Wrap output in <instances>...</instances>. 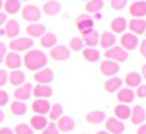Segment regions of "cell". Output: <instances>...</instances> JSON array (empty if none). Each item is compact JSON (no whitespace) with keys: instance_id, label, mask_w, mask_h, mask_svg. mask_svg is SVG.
Masks as SVG:
<instances>
[{"instance_id":"7402d4cb","label":"cell","mask_w":146,"mask_h":134,"mask_svg":"<svg viewBox=\"0 0 146 134\" xmlns=\"http://www.w3.org/2000/svg\"><path fill=\"white\" fill-rule=\"evenodd\" d=\"M21 32V26L17 20L10 19L5 23V35L9 38H15Z\"/></svg>"},{"instance_id":"ba28073f","label":"cell","mask_w":146,"mask_h":134,"mask_svg":"<svg viewBox=\"0 0 146 134\" xmlns=\"http://www.w3.org/2000/svg\"><path fill=\"white\" fill-rule=\"evenodd\" d=\"M50 56L56 61H64L71 58V50L64 45H56L51 49Z\"/></svg>"},{"instance_id":"e575fe53","label":"cell","mask_w":146,"mask_h":134,"mask_svg":"<svg viewBox=\"0 0 146 134\" xmlns=\"http://www.w3.org/2000/svg\"><path fill=\"white\" fill-rule=\"evenodd\" d=\"M10 111L14 115H17V116H22V115H25L26 112H27V105L22 101H17V100H15V101L12 102V105H10Z\"/></svg>"},{"instance_id":"ab89813d","label":"cell","mask_w":146,"mask_h":134,"mask_svg":"<svg viewBox=\"0 0 146 134\" xmlns=\"http://www.w3.org/2000/svg\"><path fill=\"white\" fill-rule=\"evenodd\" d=\"M42 134H60V132H59V129L56 128L55 123H49L45 129L42 130Z\"/></svg>"},{"instance_id":"5bb4252c","label":"cell","mask_w":146,"mask_h":134,"mask_svg":"<svg viewBox=\"0 0 146 134\" xmlns=\"http://www.w3.org/2000/svg\"><path fill=\"white\" fill-rule=\"evenodd\" d=\"M4 60H5V65L9 69H13V70H18L22 66V63H23L21 55L18 53H14V51L7 54Z\"/></svg>"},{"instance_id":"6da1fadb","label":"cell","mask_w":146,"mask_h":134,"mask_svg":"<svg viewBox=\"0 0 146 134\" xmlns=\"http://www.w3.org/2000/svg\"><path fill=\"white\" fill-rule=\"evenodd\" d=\"M23 63H25L26 68L28 70L32 72H38L44 69L48 64V56L44 51L40 50H31L27 51L23 58Z\"/></svg>"},{"instance_id":"52a82bcc","label":"cell","mask_w":146,"mask_h":134,"mask_svg":"<svg viewBox=\"0 0 146 134\" xmlns=\"http://www.w3.org/2000/svg\"><path fill=\"white\" fill-rule=\"evenodd\" d=\"M105 128H106V132L110 134H122L124 132V129H126L124 123L115 119V118L105 119Z\"/></svg>"},{"instance_id":"9f6ffc18","label":"cell","mask_w":146,"mask_h":134,"mask_svg":"<svg viewBox=\"0 0 146 134\" xmlns=\"http://www.w3.org/2000/svg\"><path fill=\"white\" fill-rule=\"evenodd\" d=\"M135 1H139V0H135Z\"/></svg>"},{"instance_id":"44dd1931","label":"cell","mask_w":146,"mask_h":134,"mask_svg":"<svg viewBox=\"0 0 146 134\" xmlns=\"http://www.w3.org/2000/svg\"><path fill=\"white\" fill-rule=\"evenodd\" d=\"M99 40H100V33L96 30H92V31H90V32L82 35V41L87 47L95 49V46H98V43H99Z\"/></svg>"},{"instance_id":"5b68a950","label":"cell","mask_w":146,"mask_h":134,"mask_svg":"<svg viewBox=\"0 0 146 134\" xmlns=\"http://www.w3.org/2000/svg\"><path fill=\"white\" fill-rule=\"evenodd\" d=\"M22 17L27 22L37 23V20L41 18V10L36 5H26L22 9Z\"/></svg>"},{"instance_id":"8d00e7d4","label":"cell","mask_w":146,"mask_h":134,"mask_svg":"<svg viewBox=\"0 0 146 134\" xmlns=\"http://www.w3.org/2000/svg\"><path fill=\"white\" fill-rule=\"evenodd\" d=\"M104 8V0H88L86 4V10L88 13H99Z\"/></svg>"},{"instance_id":"f907efd6","label":"cell","mask_w":146,"mask_h":134,"mask_svg":"<svg viewBox=\"0 0 146 134\" xmlns=\"http://www.w3.org/2000/svg\"><path fill=\"white\" fill-rule=\"evenodd\" d=\"M141 74H142V78H144L145 79V81H146V64H145V65L144 66H142V69H141Z\"/></svg>"},{"instance_id":"ac0fdd59","label":"cell","mask_w":146,"mask_h":134,"mask_svg":"<svg viewBox=\"0 0 146 134\" xmlns=\"http://www.w3.org/2000/svg\"><path fill=\"white\" fill-rule=\"evenodd\" d=\"M32 95L36 99H44L48 100L53 95V88L49 84H37L32 88Z\"/></svg>"},{"instance_id":"f546056e","label":"cell","mask_w":146,"mask_h":134,"mask_svg":"<svg viewBox=\"0 0 146 134\" xmlns=\"http://www.w3.org/2000/svg\"><path fill=\"white\" fill-rule=\"evenodd\" d=\"M56 42H58V37L53 32H46L40 37V43L42 47L53 49L54 46H56Z\"/></svg>"},{"instance_id":"1f68e13d","label":"cell","mask_w":146,"mask_h":134,"mask_svg":"<svg viewBox=\"0 0 146 134\" xmlns=\"http://www.w3.org/2000/svg\"><path fill=\"white\" fill-rule=\"evenodd\" d=\"M106 115L104 111H91L86 115V122L90 124H101L105 122Z\"/></svg>"},{"instance_id":"83f0119b","label":"cell","mask_w":146,"mask_h":134,"mask_svg":"<svg viewBox=\"0 0 146 134\" xmlns=\"http://www.w3.org/2000/svg\"><path fill=\"white\" fill-rule=\"evenodd\" d=\"M42 10L46 15H51V17H53V15H56L60 13L62 7L58 1H55V0H49V1H46L45 4H44Z\"/></svg>"},{"instance_id":"680465c9","label":"cell","mask_w":146,"mask_h":134,"mask_svg":"<svg viewBox=\"0 0 146 134\" xmlns=\"http://www.w3.org/2000/svg\"><path fill=\"white\" fill-rule=\"evenodd\" d=\"M145 33H146V32H145Z\"/></svg>"},{"instance_id":"277c9868","label":"cell","mask_w":146,"mask_h":134,"mask_svg":"<svg viewBox=\"0 0 146 134\" xmlns=\"http://www.w3.org/2000/svg\"><path fill=\"white\" fill-rule=\"evenodd\" d=\"M139 46V37L136 35L131 32L123 33L121 37V47L123 50H126L127 53L131 50H135V49Z\"/></svg>"},{"instance_id":"4dcf8cb0","label":"cell","mask_w":146,"mask_h":134,"mask_svg":"<svg viewBox=\"0 0 146 134\" xmlns=\"http://www.w3.org/2000/svg\"><path fill=\"white\" fill-rule=\"evenodd\" d=\"M124 82H126L128 88H135V87H139L140 84H141L142 77H141V74H139L137 72H131V73H128L126 76Z\"/></svg>"},{"instance_id":"9a60e30c","label":"cell","mask_w":146,"mask_h":134,"mask_svg":"<svg viewBox=\"0 0 146 134\" xmlns=\"http://www.w3.org/2000/svg\"><path fill=\"white\" fill-rule=\"evenodd\" d=\"M127 26H128L129 31H131V33H133V35H142V33L146 32V20L142 18V19H137V18H133V19H131L128 23H127Z\"/></svg>"},{"instance_id":"f6af8a7d","label":"cell","mask_w":146,"mask_h":134,"mask_svg":"<svg viewBox=\"0 0 146 134\" xmlns=\"http://www.w3.org/2000/svg\"><path fill=\"white\" fill-rule=\"evenodd\" d=\"M5 56H7V46H5V43L0 42V63L4 61Z\"/></svg>"},{"instance_id":"ee69618b","label":"cell","mask_w":146,"mask_h":134,"mask_svg":"<svg viewBox=\"0 0 146 134\" xmlns=\"http://www.w3.org/2000/svg\"><path fill=\"white\" fill-rule=\"evenodd\" d=\"M8 82V73L3 69H0V87H3Z\"/></svg>"},{"instance_id":"bcb514c9","label":"cell","mask_w":146,"mask_h":134,"mask_svg":"<svg viewBox=\"0 0 146 134\" xmlns=\"http://www.w3.org/2000/svg\"><path fill=\"white\" fill-rule=\"evenodd\" d=\"M140 53H141V55L146 59V40L142 41L141 45H140Z\"/></svg>"},{"instance_id":"d6986e66","label":"cell","mask_w":146,"mask_h":134,"mask_svg":"<svg viewBox=\"0 0 146 134\" xmlns=\"http://www.w3.org/2000/svg\"><path fill=\"white\" fill-rule=\"evenodd\" d=\"M76 127V123L73 120V118L71 116H62L60 119H58V123H56V128L59 129V132H63V133H68L72 132Z\"/></svg>"},{"instance_id":"9c48e42d","label":"cell","mask_w":146,"mask_h":134,"mask_svg":"<svg viewBox=\"0 0 146 134\" xmlns=\"http://www.w3.org/2000/svg\"><path fill=\"white\" fill-rule=\"evenodd\" d=\"M121 66L118 63L111 60H105L100 64V72L105 77H115V74L119 72Z\"/></svg>"},{"instance_id":"60d3db41","label":"cell","mask_w":146,"mask_h":134,"mask_svg":"<svg viewBox=\"0 0 146 134\" xmlns=\"http://www.w3.org/2000/svg\"><path fill=\"white\" fill-rule=\"evenodd\" d=\"M110 5L114 10H122L127 5V0H110Z\"/></svg>"},{"instance_id":"484cf974","label":"cell","mask_w":146,"mask_h":134,"mask_svg":"<svg viewBox=\"0 0 146 134\" xmlns=\"http://www.w3.org/2000/svg\"><path fill=\"white\" fill-rule=\"evenodd\" d=\"M26 31H27L30 37H41L42 35L46 33V27L44 24H41V23H31L26 28Z\"/></svg>"},{"instance_id":"7bdbcfd3","label":"cell","mask_w":146,"mask_h":134,"mask_svg":"<svg viewBox=\"0 0 146 134\" xmlns=\"http://www.w3.org/2000/svg\"><path fill=\"white\" fill-rule=\"evenodd\" d=\"M8 102H9V95H8L5 91L0 89V107L5 106Z\"/></svg>"},{"instance_id":"681fc988","label":"cell","mask_w":146,"mask_h":134,"mask_svg":"<svg viewBox=\"0 0 146 134\" xmlns=\"http://www.w3.org/2000/svg\"><path fill=\"white\" fill-rule=\"evenodd\" d=\"M137 134H146V124H141L137 129Z\"/></svg>"},{"instance_id":"b9f144b4","label":"cell","mask_w":146,"mask_h":134,"mask_svg":"<svg viewBox=\"0 0 146 134\" xmlns=\"http://www.w3.org/2000/svg\"><path fill=\"white\" fill-rule=\"evenodd\" d=\"M135 95L140 99H146V84H140L137 87V91L135 92Z\"/></svg>"},{"instance_id":"6f0895ef","label":"cell","mask_w":146,"mask_h":134,"mask_svg":"<svg viewBox=\"0 0 146 134\" xmlns=\"http://www.w3.org/2000/svg\"><path fill=\"white\" fill-rule=\"evenodd\" d=\"M85 1H87V0H85Z\"/></svg>"},{"instance_id":"db71d44e","label":"cell","mask_w":146,"mask_h":134,"mask_svg":"<svg viewBox=\"0 0 146 134\" xmlns=\"http://www.w3.org/2000/svg\"><path fill=\"white\" fill-rule=\"evenodd\" d=\"M3 5H4V3H3V0H0V9L3 8Z\"/></svg>"},{"instance_id":"30bf717a","label":"cell","mask_w":146,"mask_h":134,"mask_svg":"<svg viewBox=\"0 0 146 134\" xmlns=\"http://www.w3.org/2000/svg\"><path fill=\"white\" fill-rule=\"evenodd\" d=\"M131 123L135 125H141L144 124V122L146 120V111L141 105H136L131 109Z\"/></svg>"},{"instance_id":"f1b7e54d","label":"cell","mask_w":146,"mask_h":134,"mask_svg":"<svg viewBox=\"0 0 146 134\" xmlns=\"http://www.w3.org/2000/svg\"><path fill=\"white\" fill-rule=\"evenodd\" d=\"M110 28L113 31V33H123L127 28V19L124 17H117L111 20Z\"/></svg>"},{"instance_id":"cb8c5ba5","label":"cell","mask_w":146,"mask_h":134,"mask_svg":"<svg viewBox=\"0 0 146 134\" xmlns=\"http://www.w3.org/2000/svg\"><path fill=\"white\" fill-rule=\"evenodd\" d=\"M114 115H115V119L121 120V122L122 120L129 119V116H131V107L124 104L117 105V106L114 107Z\"/></svg>"},{"instance_id":"7c38bea8","label":"cell","mask_w":146,"mask_h":134,"mask_svg":"<svg viewBox=\"0 0 146 134\" xmlns=\"http://www.w3.org/2000/svg\"><path fill=\"white\" fill-rule=\"evenodd\" d=\"M33 78L38 84H49L54 79V72L50 68H44L41 70L36 72Z\"/></svg>"},{"instance_id":"816d5d0a","label":"cell","mask_w":146,"mask_h":134,"mask_svg":"<svg viewBox=\"0 0 146 134\" xmlns=\"http://www.w3.org/2000/svg\"><path fill=\"white\" fill-rule=\"evenodd\" d=\"M4 118H5L4 112H3V110H0V123H3V120H4Z\"/></svg>"},{"instance_id":"c3c4849f","label":"cell","mask_w":146,"mask_h":134,"mask_svg":"<svg viewBox=\"0 0 146 134\" xmlns=\"http://www.w3.org/2000/svg\"><path fill=\"white\" fill-rule=\"evenodd\" d=\"M7 13L0 12V26H3L4 23H7Z\"/></svg>"},{"instance_id":"7dc6e473","label":"cell","mask_w":146,"mask_h":134,"mask_svg":"<svg viewBox=\"0 0 146 134\" xmlns=\"http://www.w3.org/2000/svg\"><path fill=\"white\" fill-rule=\"evenodd\" d=\"M0 134H14V130L8 128V127H5V128H1V129H0Z\"/></svg>"},{"instance_id":"836d02e7","label":"cell","mask_w":146,"mask_h":134,"mask_svg":"<svg viewBox=\"0 0 146 134\" xmlns=\"http://www.w3.org/2000/svg\"><path fill=\"white\" fill-rule=\"evenodd\" d=\"M3 8L8 14H15L21 10V1L19 0H7L3 5Z\"/></svg>"},{"instance_id":"74e56055","label":"cell","mask_w":146,"mask_h":134,"mask_svg":"<svg viewBox=\"0 0 146 134\" xmlns=\"http://www.w3.org/2000/svg\"><path fill=\"white\" fill-rule=\"evenodd\" d=\"M83 46H85V43H83L81 37H73V38H71V41H69V49H71L72 51L83 50Z\"/></svg>"},{"instance_id":"d4e9b609","label":"cell","mask_w":146,"mask_h":134,"mask_svg":"<svg viewBox=\"0 0 146 134\" xmlns=\"http://www.w3.org/2000/svg\"><path fill=\"white\" fill-rule=\"evenodd\" d=\"M48 124H49V122L44 115H35L30 120V127L33 130H44Z\"/></svg>"},{"instance_id":"603a6c76","label":"cell","mask_w":146,"mask_h":134,"mask_svg":"<svg viewBox=\"0 0 146 134\" xmlns=\"http://www.w3.org/2000/svg\"><path fill=\"white\" fill-rule=\"evenodd\" d=\"M122 84H123V81H122L119 77H110L108 81L104 84V88H105L106 92L109 93H114V92L119 91L122 88Z\"/></svg>"},{"instance_id":"d6a6232c","label":"cell","mask_w":146,"mask_h":134,"mask_svg":"<svg viewBox=\"0 0 146 134\" xmlns=\"http://www.w3.org/2000/svg\"><path fill=\"white\" fill-rule=\"evenodd\" d=\"M82 56L90 63H95L100 59V53L94 47H85L82 51Z\"/></svg>"},{"instance_id":"7a4b0ae2","label":"cell","mask_w":146,"mask_h":134,"mask_svg":"<svg viewBox=\"0 0 146 134\" xmlns=\"http://www.w3.org/2000/svg\"><path fill=\"white\" fill-rule=\"evenodd\" d=\"M104 55H105V58L108 59V60L115 61V63H118V64L123 63V61H126L127 59H128V53H127L126 50H123L121 46H113L111 49L106 50L105 53H104Z\"/></svg>"},{"instance_id":"e0dca14e","label":"cell","mask_w":146,"mask_h":134,"mask_svg":"<svg viewBox=\"0 0 146 134\" xmlns=\"http://www.w3.org/2000/svg\"><path fill=\"white\" fill-rule=\"evenodd\" d=\"M115 42H117V37L110 31H106L103 35H100V40H99L100 47L105 49V50H109V49H111L113 46H115Z\"/></svg>"},{"instance_id":"11a10c76","label":"cell","mask_w":146,"mask_h":134,"mask_svg":"<svg viewBox=\"0 0 146 134\" xmlns=\"http://www.w3.org/2000/svg\"><path fill=\"white\" fill-rule=\"evenodd\" d=\"M19 1H22V0H19ZM23 1H27V0H23Z\"/></svg>"},{"instance_id":"ffe728a7","label":"cell","mask_w":146,"mask_h":134,"mask_svg":"<svg viewBox=\"0 0 146 134\" xmlns=\"http://www.w3.org/2000/svg\"><path fill=\"white\" fill-rule=\"evenodd\" d=\"M135 97H136L135 92L132 91L131 88H128V87H126V88H121L118 91V95H117V100H118L119 102H122V104H124V105H128V104H131V102H133Z\"/></svg>"},{"instance_id":"4316f807","label":"cell","mask_w":146,"mask_h":134,"mask_svg":"<svg viewBox=\"0 0 146 134\" xmlns=\"http://www.w3.org/2000/svg\"><path fill=\"white\" fill-rule=\"evenodd\" d=\"M8 81L10 82V84H13V86H22V84H25L26 82V74L23 73L22 70H13L10 72V74L8 76Z\"/></svg>"},{"instance_id":"4fadbf2b","label":"cell","mask_w":146,"mask_h":134,"mask_svg":"<svg viewBox=\"0 0 146 134\" xmlns=\"http://www.w3.org/2000/svg\"><path fill=\"white\" fill-rule=\"evenodd\" d=\"M32 84L31 83H25L22 84V86H19L17 89L14 91V97L17 101H26V100H28L31 97V95H32Z\"/></svg>"},{"instance_id":"2e32d148","label":"cell","mask_w":146,"mask_h":134,"mask_svg":"<svg viewBox=\"0 0 146 134\" xmlns=\"http://www.w3.org/2000/svg\"><path fill=\"white\" fill-rule=\"evenodd\" d=\"M50 102L48 100L44 99H36L32 102V110L33 112H36V115H46L50 111Z\"/></svg>"},{"instance_id":"f35d334b","label":"cell","mask_w":146,"mask_h":134,"mask_svg":"<svg viewBox=\"0 0 146 134\" xmlns=\"http://www.w3.org/2000/svg\"><path fill=\"white\" fill-rule=\"evenodd\" d=\"M14 134H33V129L28 124H18L14 128Z\"/></svg>"},{"instance_id":"f5cc1de1","label":"cell","mask_w":146,"mask_h":134,"mask_svg":"<svg viewBox=\"0 0 146 134\" xmlns=\"http://www.w3.org/2000/svg\"><path fill=\"white\" fill-rule=\"evenodd\" d=\"M96 134H110V133H108L106 130H100V132H98Z\"/></svg>"},{"instance_id":"3957f363","label":"cell","mask_w":146,"mask_h":134,"mask_svg":"<svg viewBox=\"0 0 146 134\" xmlns=\"http://www.w3.org/2000/svg\"><path fill=\"white\" fill-rule=\"evenodd\" d=\"M33 46V41L30 37H21V38H14L13 41H10L9 47L12 51H26L30 50Z\"/></svg>"},{"instance_id":"d590c367","label":"cell","mask_w":146,"mask_h":134,"mask_svg":"<svg viewBox=\"0 0 146 134\" xmlns=\"http://www.w3.org/2000/svg\"><path fill=\"white\" fill-rule=\"evenodd\" d=\"M63 116V106L60 104H54L50 106V111H49V118L50 120L55 122V120L60 119Z\"/></svg>"},{"instance_id":"8992f818","label":"cell","mask_w":146,"mask_h":134,"mask_svg":"<svg viewBox=\"0 0 146 134\" xmlns=\"http://www.w3.org/2000/svg\"><path fill=\"white\" fill-rule=\"evenodd\" d=\"M76 24H77V28L82 35L90 32V31L94 30V19L87 14H81L77 17V20H76Z\"/></svg>"},{"instance_id":"8fae6325","label":"cell","mask_w":146,"mask_h":134,"mask_svg":"<svg viewBox=\"0 0 146 134\" xmlns=\"http://www.w3.org/2000/svg\"><path fill=\"white\" fill-rule=\"evenodd\" d=\"M129 14L133 18L137 19H142L146 15V1L145 0H139V1H133L129 5Z\"/></svg>"}]
</instances>
